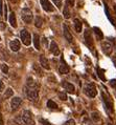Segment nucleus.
Instances as JSON below:
<instances>
[{
  "mask_svg": "<svg viewBox=\"0 0 116 125\" xmlns=\"http://www.w3.org/2000/svg\"><path fill=\"white\" fill-rule=\"evenodd\" d=\"M25 94L30 101H37L39 98V87L37 83L32 78L27 79V83L25 86Z\"/></svg>",
  "mask_w": 116,
  "mask_h": 125,
  "instance_id": "obj_1",
  "label": "nucleus"
},
{
  "mask_svg": "<svg viewBox=\"0 0 116 125\" xmlns=\"http://www.w3.org/2000/svg\"><path fill=\"white\" fill-rule=\"evenodd\" d=\"M84 92L89 98H94V97L97 95L96 87H95V85L93 83H88V84H86V86L84 87Z\"/></svg>",
  "mask_w": 116,
  "mask_h": 125,
  "instance_id": "obj_2",
  "label": "nucleus"
},
{
  "mask_svg": "<svg viewBox=\"0 0 116 125\" xmlns=\"http://www.w3.org/2000/svg\"><path fill=\"white\" fill-rule=\"evenodd\" d=\"M21 18L25 23H30L33 21V13H32V11H30L29 9L25 8V9H23L21 11Z\"/></svg>",
  "mask_w": 116,
  "mask_h": 125,
  "instance_id": "obj_3",
  "label": "nucleus"
},
{
  "mask_svg": "<svg viewBox=\"0 0 116 125\" xmlns=\"http://www.w3.org/2000/svg\"><path fill=\"white\" fill-rule=\"evenodd\" d=\"M22 120H23V124L24 125H35V121L33 119V115L29 110H25L23 112V114L21 115Z\"/></svg>",
  "mask_w": 116,
  "mask_h": 125,
  "instance_id": "obj_4",
  "label": "nucleus"
},
{
  "mask_svg": "<svg viewBox=\"0 0 116 125\" xmlns=\"http://www.w3.org/2000/svg\"><path fill=\"white\" fill-rule=\"evenodd\" d=\"M84 39H85V43L86 45L90 48L91 51L94 50V44H93V38H92V35L91 32L89 30H86L84 33Z\"/></svg>",
  "mask_w": 116,
  "mask_h": 125,
  "instance_id": "obj_5",
  "label": "nucleus"
},
{
  "mask_svg": "<svg viewBox=\"0 0 116 125\" xmlns=\"http://www.w3.org/2000/svg\"><path fill=\"white\" fill-rule=\"evenodd\" d=\"M101 98H103V102L105 104V108L106 110L110 114V113H113V103L110 99H109V97L106 95V94L103 92L101 93Z\"/></svg>",
  "mask_w": 116,
  "mask_h": 125,
  "instance_id": "obj_6",
  "label": "nucleus"
},
{
  "mask_svg": "<svg viewBox=\"0 0 116 125\" xmlns=\"http://www.w3.org/2000/svg\"><path fill=\"white\" fill-rule=\"evenodd\" d=\"M20 37H21L22 43L24 45L28 46L30 45V42H32V39H30V34L27 32L26 30H21L20 31Z\"/></svg>",
  "mask_w": 116,
  "mask_h": 125,
  "instance_id": "obj_7",
  "label": "nucleus"
},
{
  "mask_svg": "<svg viewBox=\"0 0 116 125\" xmlns=\"http://www.w3.org/2000/svg\"><path fill=\"white\" fill-rule=\"evenodd\" d=\"M101 50L107 56H110L112 51H113V44L109 41H104V42H101Z\"/></svg>",
  "mask_w": 116,
  "mask_h": 125,
  "instance_id": "obj_8",
  "label": "nucleus"
},
{
  "mask_svg": "<svg viewBox=\"0 0 116 125\" xmlns=\"http://www.w3.org/2000/svg\"><path fill=\"white\" fill-rule=\"evenodd\" d=\"M40 1H41V5H42L44 11H46V12H53L54 11L53 5L48 1V0H40Z\"/></svg>",
  "mask_w": 116,
  "mask_h": 125,
  "instance_id": "obj_9",
  "label": "nucleus"
},
{
  "mask_svg": "<svg viewBox=\"0 0 116 125\" xmlns=\"http://www.w3.org/2000/svg\"><path fill=\"white\" fill-rule=\"evenodd\" d=\"M59 71H60V73L61 74H68L69 73V66L67 65V63L65 62V60H64V58L62 57L61 58V64H60V66H59Z\"/></svg>",
  "mask_w": 116,
  "mask_h": 125,
  "instance_id": "obj_10",
  "label": "nucleus"
},
{
  "mask_svg": "<svg viewBox=\"0 0 116 125\" xmlns=\"http://www.w3.org/2000/svg\"><path fill=\"white\" fill-rule=\"evenodd\" d=\"M63 32H64V37L66 38V40L68 41V42H69V43L72 42L73 38H72V35L70 34L69 27L67 26V24H64V25H63Z\"/></svg>",
  "mask_w": 116,
  "mask_h": 125,
  "instance_id": "obj_11",
  "label": "nucleus"
},
{
  "mask_svg": "<svg viewBox=\"0 0 116 125\" xmlns=\"http://www.w3.org/2000/svg\"><path fill=\"white\" fill-rule=\"evenodd\" d=\"M22 103V99L19 98V97H15V98L12 99V102H11V106H12V109L13 110H16L19 108V106L21 105Z\"/></svg>",
  "mask_w": 116,
  "mask_h": 125,
  "instance_id": "obj_12",
  "label": "nucleus"
},
{
  "mask_svg": "<svg viewBox=\"0 0 116 125\" xmlns=\"http://www.w3.org/2000/svg\"><path fill=\"white\" fill-rule=\"evenodd\" d=\"M20 46H21V44H20V41L18 39H14L9 42V48L13 52H18L20 50Z\"/></svg>",
  "mask_w": 116,
  "mask_h": 125,
  "instance_id": "obj_13",
  "label": "nucleus"
},
{
  "mask_svg": "<svg viewBox=\"0 0 116 125\" xmlns=\"http://www.w3.org/2000/svg\"><path fill=\"white\" fill-rule=\"evenodd\" d=\"M50 52L54 55V56H59L60 55V50L58 44L54 42V41H51V44H50Z\"/></svg>",
  "mask_w": 116,
  "mask_h": 125,
  "instance_id": "obj_14",
  "label": "nucleus"
},
{
  "mask_svg": "<svg viewBox=\"0 0 116 125\" xmlns=\"http://www.w3.org/2000/svg\"><path fill=\"white\" fill-rule=\"evenodd\" d=\"M40 64L42 65L43 68L45 69H50V65L48 63V60H47V58L45 56H41L40 57Z\"/></svg>",
  "mask_w": 116,
  "mask_h": 125,
  "instance_id": "obj_15",
  "label": "nucleus"
},
{
  "mask_svg": "<svg viewBox=\"0 0 116 125\" xmlns=\"http://www.w3.org/2000/svg\"><path fill=\"white\" fill-rule=\"evenodd\" d=\"M62 85H63V87L66 89L68 93H71V94H72V93H74V91H75L74 86L71 84V83H69V82H63Z\"/></svg>",
  "mask_w": 116,
  "mask_h": 125,
  "instance_id": "obj_16",
  "label": "nucleus"
},
{
  "mask_svg": "<svg viewBox=\"0 0 116 125\" xmlns=\"http://www.w3.org/2000/svg\"><path fill=\"white\" fill-rule=\"evenodd\" d=\"M105 12H106V15H107V17H108V19L111 21V23L113 24L114 26H116V20L112 17L111 15H110V13H109V9H108V6H107V4H105Z\"/></svg>",
  "mask_w": 116,
  "mask_h": 125,
  "instance_id": "obj_17",
  "label": "nucleus"
},
{
  "mask_svg": "<svg viewBox=\"0 0 116 125\" xmlns=\"http://www.w3.org/2000/svg\"><path fill=\"white\" fill-rule=\"evenodd\" d=\"M74 29H75V31L77 33H81L82 29H83V24H82V22L77 18L74 19Z\"/></svg>",
  "mask_w": 116,
  "mask_h": 125,
  "instance_id": "obj_18",
  "label": "nucleus"
},
{
  "mask_svg": "<svg viewBox=\"0 0 116 125\" xmlns=\"http://www.w3.org/2000/svg\"><path fill=\"white\" fill-rule=\"evenodd\" d=\"M33 44H35L36 50H40L41 45H40V37L38 34H33Z\"/></svg>",
  "mask_w": 116,
  "mask_h": 125,
  "instance_id": "obj_19",
  "label": "nucleus"
},
{
  "mask_svg": "<svg viewBox=\"0 0 116 125\" xmlns=\"http://www.w3.org/2000/svg\"><path fill=\"white\" fill-rule=\"evenodd\" d=\"M9 23H11V25L13 27H17V20H16V15L15 13H11V15H9Z\"/></svg>",
  "mask_w": 116,
  "mask_h": 125,
  "instance_id": "obj_20",
  "label": "nucleus"
},
{
  "mask_svg": "<svg viewBox=\"0 0 116 125\" xmlns=\"http://www.w3.org/2000/svg\"><path fill=\"white\" fill-rule=\"evenodd\" d=\"M93 31H94L95 35H96L97 40H103V38H104V34H103V32H101V31L98 29V27H93Z\"/></svg>",
  "mask_w": 116,
  "mask_h": 125,
  "instance_id": "obj_21",
  "label": "nucleus"
},
{
  "mask_svg": "<svg viewBox=\"0 0 116 125\" xmlns=\"http://www.w3.org/2000/svg\"><path fill=\"white\" fill-rule=\"evenodd\" d=\"M47 107L50 108V109H57L58 104L54 101H52V100H48V101H47Z\"/></svg>",
  "mask_w": 116,
  "mask_h": 125,
  "instance_id": "obj_22",
  "label": "nucleus"
},
{
  "mask_svg": "<svg viewBox=\"0 0 116 125\" xmlns=\"http://www.w3.org/2000/svg\"><path fill=\"white\" fill-rule=\"evenodd\" d=\"M33 69H35V72L37 73V75L38 76H40V77H42L43 76V72H42V69L40 68V66L37 63H33Z\"/></svg>",
  "mask_w": 116,
  "mask_h": 125,
  "instance_id": "obj_23",
  "label": "nucleus"
},
{
  "mask_svg": "<svg viewBox=\"0 0 116 125\" xmlns=\"http://www.w3.org/2000/svg\"><path fill=\"white\" fill-rule=\"evenodd\" d=\"M42 23H43L42 18H41L40 16H37V17H36V19H35V25L40 29V27H42Z\"/></svg>",
  "mask_w": 116,
  "mask_h": 125,
  "instance_id": "obj_24",
  "label": "nucleus"
},
{
  "mask_svg": "<svg viewBox=\"0 0 116 125\" xmlns=\"http://www.w3.org/2000/svg\"><path fill=\"white\" fill-rule=\"evenodd\" d=\"M91 118H92V120L94 121V122H97V121H99L100 120V116H99V114H98L97 112H93L91 114Z\"/></svg>",
  "mask_w": 116,
  "mask_h": 125,
  "instance_id": "obj_25",
  "label": "nucleus"
},
{
  "mask_svg": "<svg viewBox=\"0 0 116 125\" xmlns=\"http://www.w3.org/2000/svg\"><path fill=\"white\" fill-rule=\"evenodd\" d=\"M63 15H64V18H66V19H69V18H70V11H69V9H68L67 5L64 8Z\"/></svg>",
  "mask_w": 116,
  "mask_h": 125,
  "instance_id": "obj_26",
  "label": "nucleus"
},
{
  "mask_svg": "<svg viewBox=\"0 0 116 125\" xmlns=\"http://www.w3.org/2000/svg\"><path fill=\"white\" fill-rule=\"evenodd\" d=\"M97 75H98V77H99L103 81H106V77H105V75H104V73H105V71L104 69H100V68H98L97 67Z\"/></svg>",
  "mask_w": 116,
  "mask_h": 125,
  "instance_id": "obj_27",
  "label": "nucleus"
},
{
  "mask_svg": "<svg viewBox=\"0 0 116 125\" xmlns=\"http://www.w3.org/2000/svg\"><path fill=\"white\" fill-rule=\"evenodd\" d=\"M14 95V91L12 88H8L5 91V94H4V98H9V97H12Z\"/></svg>",
  "mask_w": 116,
  "mask_h": 125,
  "instance_id": "obj_28",
  "label": "nucleus"
},
{
  "mask_svg": "<svg viewBox=\"0 0 116 125\" xmlns=\"http://www.w3.org/2000/svg\"><path fill=\"white\" fill-rule=\"evenodd\" d=\"M59 98L62 100V101H66V100L68 99V98H67V95H66L65 93H63V92L59 93Z\"/></svg>",
  "mask_w": 116,
  "mask_h": 125,
  "instance_id": "obj_29",
  "label": "nucleus"
},
{
  "mask_svg": "<svg viewBox=\"0 0 116 125\" xmlns=\"http://www.w3.org/2000/svg\"><path fill=\"white\" fill-rule=\"evenodd\" d=\"M1 71H2L3 74H8V66L6 64H2L1 65Z\"/></svg>",
  "mask_w": 116,
  "mask_h": 125,
  "instance_id": "obj_30",
  "label": "nucleus"
},
{
  "mask_svg": "<svg viewBox=\"0 0 116 125\" xmlns=\"http://www.w3.org/2000/svg\"><path fill=\"white\" fill-rule=\"evenodd\" d=\"M52 1L54 2V4H56V6L58 9L62 8V1H63V0H52Z\"/></svg>",
  "mask_w": 116,
  "mask_h": 125,
  "instance_id": "obj_31",
  "label": "nucleus"
},
{
  "mask_svg": "<svg viewBox=\"0 0 116 125\" xmlns=\"http://www.w3.org/2000/svg\"><path fill=\"white\" fill-rule=\"evenodd\" d=\"M65 125H75V121H74L73 119H70L66 121V123H65Z\"/></svg>",
  "mask_w": 116,
  "mask_h": 125,
  "instance_id": "obj_32",
  "label": "nucleus"
},
{
  "mask_svg": "<svg viewBox=\"0 0 116 125\" xmlns=\"http://www.w3.org/2000/svg\"><path fill=\"white\" fill-rule=\"evenodd\" d=\"M110 85L112 86V87H113V88H116V80H111V81H110Z\"/></svg>",
  "mask_w": 116,
  "mask_h": 125,
  "instance_id": "obj_33",
  "label": "nucleus"
},
{
  "mask_svg": "<svg viewBox=\"0 0 116 125\" xmlns=\"http://www.w3.org/2000/svg\"><path fill=\"white\" fill-rule=\"evenodd\" d=\"M66 1H67V4L68 5L73 6L74 5V1H75V0H66Z\"/></svg>",
  "mask_w": 116,
  "mask_h": 125,
  "instance_id": "obj_34",
  "label": "nucleus"
},
{
  "mask_svg": "<svg viewBox=\"0 0 116 125\" xmlns=\"http://www.w3.org/2000/svg\"><path fill=\"white\" fill-rule=\"evenodd\" d=\"M4 17L6 20V18H8V6H6V4L4 5Z\"/></svg>",
  "mask_w": 116,
  "mask_h": 125,
  "instance_id": "obj_35",
  "label": "nucleus"
},
{
  "mask_svg": "<svg viewBox=\"0 0 116 125\" xmlns=\"http://www.w3.org/2000/svg\"><path fill=\"white\" fill-rule=\"evenodd\" d=\"M3 88H4V84H3L2 81H0V93L3 91Z\"/></svg>",
  "mask_w": 116,
  "mask_h": 125,
  "instance_id": "obj_36",
  "label": "nucleus"
},
{
  "mask_svg": "<svg viewBox=\"0 0 116 125\" xmlns=\"http://www.w3.org/2000/svg\"><path fill=\"white\" fill-rule=\"evenodd\" d=\"M41 122H42V124H43V125H51L49 122H47L46 120H41Z\"/></svg>",
  "mask_w": 116,
  "mask_h": 125,
  "instance_id": "obj_37",
  "label": "nucleus"
},
{
  "mask_svg": "<svg viewBox=\"0 0 116 125\" xmlns=\"http://www.w3.org/2000/svg\"><path fill=\"white\" fill-rule=\"evenodd\" d=\"M2 6H3V3L2 1H0V15H2Z\"/></svg>",
  "mask_w": 116,
  "mask_h": 125,
  "instance_id": "obj_38",
  "label": "nucleus"
},
{
  "mask_svg": "<svg viewBox=\"0 0 116 125\" xmlns=\"http://www.w3.org/2000/svg\"><path fill=\"white\" fill-rule=\"evenodd\" d=\"M0 123L3 124V119H2V115L1 114H0Z\"/></svg>",
  "mask_w": 116,
  "mask_h": 125,
  "instance_id": "obj_39",
  "label": "nucleus"
},
{
  "mask_svg": "<svg viewBox=\"0 0 116 125\" xmlns=\"http://www.w3.org/2000/svg\"><path fill=\"white\" fill-rule=\"evenodd\" d=\"M113 62H114V64H115V66H116V57L113 58Z\"/></svg>",
  "mask_w": 116,
  "mask_h": 125,
  "instance_id": "obj_40",
  "label": "nucleus"
},
{
  "mask_svg": "<svg viewBox=\"0 0 116 125\" xmlns=\"http://www.w3.org/2000/svg\"><path fill=\"white\" fill-rule=\"evenodd\" d=\"M11 1H12L13 3H17V2H18V1H19V0H11Z\"/></svg>",
  "mask_w": 116,
  "mask_h": 125,
  "instance_id": "obj_41",
  "label": "nucleus"
},
{
  "mask_svg": "<svg viewBox=\"0 0 116 125\" xmlns=\"http://www.w3.org/2000/svg\"><path fill=\"white\" fill-rule=\"evenodd\" d=\"M114 11H115V14H116V4H115V6H114Z\"/></svg>",
  "mask_w": 116,
  "mask_h": 125,
  "instance_id": "obj_42",
  "label": "nucleus"
},
{
  "mask_svg": "<svg viewBox=\"0 0 116 125\" xmlns=\"http://www.w3.org/2000/svg\"><path fill=\"white\" fill-rule=\"evenodd\" d=\"M108 125H113V124H111V123H109V124H108Z\"/></svg>",
  "mask_w": 116,
  "mask_h": 125,
  "instance_id": "obj_43",
  "label": "nucleus"
},
{
  "mask_svg": "<svg viewBox=\"0 0 116 125\" xmlns=\"http://www.w3.org/2000/svg\"><path fill=\"white\" fill-rule=\"evenodd\" d=\"M0 125H3V124H2V123H0Z\"/></svg>",
  "mask_w": 116,
  "mask_h": 125,
  "instance_id": "obj_44",
  "label": "nucleus"
},
{
  "mask_svg": "<svg viewBox=\"0 0 116 125\" xmlns=\"http://www.w3.org/2000/svg\"><path fill=\"white\" fill-rule=\"evenodd\" d=\"M0 41H1V38H0Z\"/></svg>",
  "mask_w": 116,
  "mask_h": 125,
  "instance_id": "obj_45",
  "label": "nucleus"
}]
</instances>
